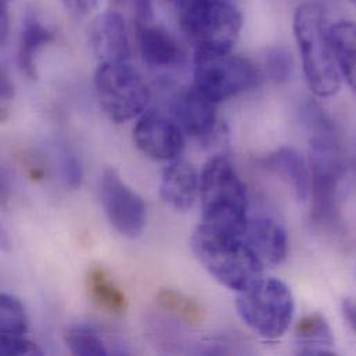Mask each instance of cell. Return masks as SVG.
<instances>
[{"instance_id":"6da1fadb","label":"cell","mask_w":356,"mask_h":356,"mask_svg":"<svg viewBox=\"0 0 356 356\" xmlns=\"http://www.w3.org/2000/svg\"><path fill=\"white\" fill-rule=\"evenodd\" d=\"M309 132V168L312 219L321 225L334 223L339 215L340 184L346 164L333 121L316 104L304 108Z\"/></svg>"},{"instance_id":"7a4b0ae2","label":"cell","mask_w":356,"mask_h":356,"mask_svg":"<svg viewBox=\"0 0 356 356\" xmlns=\"http://www.w3.org/2000/svg\"><path fill=\"white\" fill-rule=\"evenodd\" d=\"M201 226L244 237L247 227V191L232 161L212 157L200 175Z\"/></svg>"},{"instance_id":"3957f363","label":"cell","mask_w":356,"mask_h":356,"mask_svg":"<svg viewBox=\"0 0 356 356\" xmlns=\"http://www.w3.org/2000/svg\"><path fill=\"white\" fill-rule=\"evenodd\" d=\"M191 250L216 282L237 293L262 277L264 264L244 237L213 232L198 225L191 236Z\"/></svg>"},{"instance_id":"277c9868","label":"cell","mask_w":356,"mask_h":356,"mask_svg":"<svg viewBox=\"0 0 356 356\" xmlns=\"http://www.w3.org/2000/svg\"><path fill=\"white\" fill-rule=\"evenodd\" d=\"M307 82L319 97H332L340 90V71L326 26L325 13L318 4H301L293 21Z\"/></svg>"},{"instance_id":"5b68a950","label":"cell","mask_w":356,"mask_h":356,"mask_svg":"<svg viewBox=\"0 0 356 356\" xmlns=\"http://www.w3.org/2000/svg\"><path fill=\"white\" fill-rule=\"evenodd\" d=\"M178 10L180 28L195 51H232L243 28V17L230 0H195Z\"/></svg>"},{"instance_id":"8992f818","label":"cell","mask_w":356,"mask_h":356,"mask_svg":"<svg viewBox=\"0 0 356 356\" xmlns=\"http://www.w3.org/2000/svg\"><path fill=\"white\" fill-rule=\"evenodd\" d=\"M241 321L258 336L276 340L286 334L294 318V297L290 287L272 277H261L238 293L236 300Z\"/></svg>"},{"instance_id":"52a82bcc","label":"cell","mask_w":356,"mask_h":356,"mask_svg":"<svg viewBox=\"0 0 356 356\" xmlns=\"http://www.w3.org/2000/svg\"><path fill=\"white\" fill-rule=\"evenodd\" d=\"M193 78V85L219 104L255 89L262 81V72L248 58L232 51H195Z\"/></svg>"},{"instance_id":"ba28073f","label":"cell","mask_w":356,"mask_h":356,"mask_svg":"<svg viewBox=\"0 0 356 356\" xmlns=\"http://www.w3.org/2000/svg\"><path fill=\"white\" fill-rule=\"evenodd\" d=\"M93 82L100 107L114 122H128L146 111L150 89L129 61L100 63Z\"/></svg>"},{"instance_id":"9c48e42d","label":"cell","mask_w":356,"mask_h":356,"mask_svg":"<svg viewBox=\"0 0 356 356\" xmlns=\"http://www.w3.org/2000/svg\"><path fill=\"white\" fill-rule=\"evenodd\" d=\"M100 200L110 223L129 238L139 237L147 223L143 198L132 190L114 168H107L100 180Z\"/></svg>"},{"instance_id":"30bf717a","label":"cell","mask_w":356,"mask_h":356,"mask_svg":"<svg viewBox=\"0 0 356 356\" xmlns=\"http://www.w3.org/2000/svg\"><path fill=\"white\" fill-rule=\"evenodd\" d=\"M136 147L147 157L157 161H174L184 150L183 129L177 120L161 111H145L135 128Z\"/></svg>"},{"instance_id":"8fae6325","label":"cell","mask_w":356,"mask_h":356,"mask_svg":"<svg viewBox=\"0 0 356 356\" xmlns=\"http://www.w3.org/2000/svg\"><path fill=\"white\" fill-rule=\"evenodd\" d=\"M89 39L100 63H127L131 60L128 26L118 11L108 10L95 17L89 29Z\"/></svg>"},{"instance_id":"7c38bea8","label":"cell","mask_w":356,"mask_h":356,"mask_svg":"<svg viewBox=\"0 0 356 356\" xmlns=\"http://www.w3.org/2000/svg\"><path fill=\"white\" fill-rule=\"evenodd\" d=\"M138 40L143 63L152 70L168 71L184 63V53L178 39L161 25L139 24Z\"/></svg>"},{"instance_id":"4fadbf2b","label":"cell","mask_w":356,"mask_h":356,"mask_svg":"<svg viewBox=\"0 0 356 356\" xmlns=\"http://www.w3.org/2000/svg\"><path fill=\"white\" fill-rule=\"evenodd\" d=\"M244 240L264 265L277 266L287 258V232L272 218L248 219Z\"/></svg>"},{"instance_id":"5bb4252c","label":"cell","mask_w":356,"mask_h":356,"mask_svg":"<svg viewBox=\"0 0 356 356\" xmlns=\"http://www.w3.org/2000/svg\"><path fill=\"white\" fill-rule=\"evenodd\" d=\"M161 198L178 212L190 209L200 195V177L194 167L183 160H174L163 171Z\"/></svg>"},{"instance_id":"9a60e30c","label":"cell","mask_w":356,"mask_h":356,"mask_svg":"<svg viewBox=\"0 0 356 356\" xmlns=\"http://www.w3.org/2000/svg\"><path fill=\"white\" fill-rule=\"evenodd\" d=\"M216 103L201 93L194 85L188 88L178 100V122L184 132L191 136L209 135L216 122Z\"/></svg>"},{"instance_id":"2e32d148","label":"cell","mask_w":356,"mask_h":356,"mask_svg":"<svg viewBox=\"0 0 356 356\" xmlns=\"http://www.w3.org/2000/svg\"><path fill=\"white\" fill-rule=\"evenodd\" d=\"M261 163L265 170L286 180L298 200H308L311 194V168L309 163L297 150L282 147L266 156Z\"/></svg>"},{"instance_id":"e0dca14e","label":"cell","mask_w":356,"mask_h":356,"mask_svg":"<svg viewBox=\"0 0 356 356\" xmlns=\"http://www.w3.org/2000/svg\"><path fill=\"white\" fill-rule=\"evenodd\" d=\"M54 39V32L43 24L33 10H26L21 21L19 46L17 64L22 74L28 78H36L38 53Z\"/></svg>"},{"instance_id":"ac0fdd59","label":"cell","mask_w":356,"mask_h":356,"mask_svg":"<svg viewBox=\"0 0 356 356\" xmlns=\"http://www.w3.org/2000/svg\"><path fill=\"white\" fill-rule=\"evenodd\" d=\"M296 339L301 355H333L330 347L334 337L327 321L319 314L308 315L297 323Z\"/></svg>"},{"instance_id":"d6986e66","label":"cell","mask_w":356,"mask_h":356,"mask_svg":"<svg viewBox=\"0 0 356 356\" xmlns=\"http://www.w3.org/2000/svg\"><path fill=\"white\" fill-rule=\"evenodd\" d=\"M329 36L339 71L356 93V22L340 21L329 26Z\"/></svg>"},{"instance_id":"ffe728a7","label":"cell","mask_w":356,"mask_h":356,"mask_svg":"<svg viewBox=\"0 0 356 356\" xmlns=\"http://www.w3.org/2000/svg\"><path fill=\"white\" fill-rule=\"evenodd\" d=\"M88 290L93 301L113 314H121L127 309V297L124 291L110 279L108 273L100 268H92L88 275Z\"/></svg>"},{"instance_id":"44dd1931","label":"cell","mask_w":356,"mask_h":356,"mask_svg":"<svg viewBox=\"0 0 356 356\" xmlns=\"http://www.w3.org/2000/svg\"><path fill=\"white\" fill-rule=\"evenodd\" d=\"M28 318L22 302L14 296H0V340H17L26 337Z\"/></svg>"},{"instance_id":"7402d4cb","label":"cell","mask_w":356,"mask_h":356,"mask_svg":"<svg viewBox=\"0 0 356 356\" xmlns=\"http://www.w3.org/2000/svg\"><path fill=\"white\" fill-rule=\"evenodd\" d=\"M157 304L161 309L179 321L188 325H200L202 322L201 307L190 297L172 289H163L157 294Z\"/></svg>"},{"instance_id":"603a6c76","label":"cell","mask_w":356,"mask_h":356,"mask_svg":"<svg viewBox=\"0 0 356 356\" xmlns=\"http://www.w3.org/2000/svg\"><path fill=\"white\" fill-rule=\"evenodd\" d=\"M65 344L74 355L106 356L108 354L100 336L86 326L70 329L65 334Z\"/></svg>"},{"instance_id":"cb8c5ba5","label":"cell","mask_w":356,"mask_h":356,"mask_svg":"<svg viewBox=\"0 0 356 356\" xmlns=\"http://www.w3.org/2000/svg\"><path fill=\"white\" fill-rule=\"evenodd\" d=\"M264 68L272 82L286 83L293 74V57L284 46H272L265 51Z\"/></svg>"},{"instance_id":"d4e9b609","label":"cell","mask_w":356,"mask_h":356,"mask_svg":"<svg viewBox=\"0 0 356 356\" xmlns=\"http://www.w3.org/2000/svg\"><path fill=\"white\" fill-rule=\"evenodd\" d=\"M0 354L8 355H40V350L28 337L17 340H0Z\"/></svg>"},{"instance_id":"484cf974","label":"cell","mask_w":356,"mask_h":356,"mask_svg":"<svg viewBox=\"0 0 356 356\" xmlns=\"http://www.w3.org/2000/svg\"><path fill=\"white\" fill-rule=\"evenodd\" d=\"M60 3L75 18H85L100 6V0H60Z\"/></svg>"},{"instance_id":"4316f807","label":"cell","mask_w":356,"mask_h":356,"mask_svg":"<svg viewBox=\"0 0 356 356\" xmlns=\"http://www.w3.org/2000/svg\"><path fill=\"white\" fill-rule=\"evenodd\" d=\"M64 178L70 187L78 188L82 183V168L75 157H67L64 160Z\"/></svg>"},{"instance_id":"83f0119b","label":"cell","mask_w":356,"mask_h":356,"mask_svg":"<svg viewBox=\"0 0 356 356\" xmlns=\"http://www.w3.org/2000/svg\"><path fill=\"white\" fill-rule=\"evenodd\" d=\"M10 31V18H8V6L1 4L0 6V38L1 43H4L8 38Z\"/></svg>"},{"instance_id":"f1b7e54d","label":"cell","mask_w":356,"mask_h":356,"mask_svg":"<svg viewBox=\"0 0 356 356\" xmlns=\"http://www.w3.org/2000/svg\"><path fill=\"white\" fill-rule=\"evenodd\" d=\"M343 312H344V316L346 319L348 321L350 326L353 327V330L356 333V302L355 301H351V300H347L344 301V305H343Z\"/></svg>"},{"instance_id":"f546056e","label":"cell","mask_w":356,"mask_h":356,"mask_svg":"<svg viewBox=\"0 0 356 356\" xmlns=\"http://www.w3.org/2000/svg\"><path fill=\"white\" fill-rule=\"evenodd\" d=\"M13 95V86L10 85L7 76L3 74L1 75V96L3 97H10Z\"/></svg>"},{"instance_id":"4dcf8cb0","label":"cell","mask_w":356,"mask_h":356,"mask_svg":"<svg viewBox=\"0 0 356 356\" xmlns=\"http://www.w3.org/2000/svg\"><path fill=\"white\" fill-rule=\"evenodd\" d=\"M175 4H177V7H181V6H184V4H187V3H191V1H195V0H172Z\"/></svg>"},{"instance_id":"1f68e13d","label":"cell","mask_w":356,"mask_h":356,"mask_svg":"<svg viewBox=\"0 0 356 356\" xmlns=\"http://www.w3.org/2000/svg\"><path fill=\"white\" fill-rule=\"evenodd\" d=\"M11 1H14V0H1V4H6V6H8Z\"/></svg>"},{"instance_id":"d6a6232c","label":"cell","mask_w":356,"mask_h":356,"mask_svg":"<svg viewBox=\"0 0 356 356\" xmlns=\"http://www.w3.org/2000/svg\"><path fill=\"white\" fill-rule=\"evenodd\" d=\"M354 1H355V3H356V0H354Z\"/></svg>"}]
</instances>
